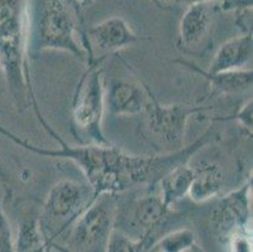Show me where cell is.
Masks as SVG:
<instances>
[{"instance_id": "obj_23", "label": "cell", "mask_w": 253, "mask_h": 252, "mask_svg": "<svg viewBox=\"0 0 253 252\" xmlns=\"http://www.w3.org/2000/svg\"><path fill=\"white\" fill-rule=\"evenodd\" d=\"M0 252H15L10 225L0 203Z\"/></svg>"}, {"instance_id": "obj_20", "label": "cell", "mask_w": 253, "mask_h": 252, "mask_svg": "<svg viewBox=\"0 0 253 252\" xmlns=\"http://www.w3.org/2000/svg\"><path fill=\"white\" fill-rule=\"evenodd\" d=\"M149 237L151 236L145 235L141 239L132 240L125 233L114 230L110 236L105 252H145L148 249Z\"/></svg>"}, {"instance_id": "obj_18", "label": "cell", "mask_w": 253, "mask_h": 252, "mask_svg": "<svg viewBox=\"0 0 253 252\" xmlns=\"http://www.w3.org/2000/svg\"><path fill=\"white\" fill-rule=\"evenodd\" d=\"M197 244V239L192 230L181 228L168 233L154 245L156 252H184Z\"/></svg>"}, {"instance_id": "obj_1", "label": "cell", "mask_w": 253, "mask_h": 252, "mask_svg": "<svg viewBox=\"0 0 253 252\" xmlns=\"http://www.w3.org/2000/svg\"><path fill=\"white\" fill-rule=\"evenodd\" d=\"M0 133L23 149L48 158L70 159L84 172L93 197L101 194H119L131 187L153 186L171 168L186 163L195 152L211 140L213 133L207 130L190 145L159 155H132L110 144H87L71 147L62 140L59 149H44L23 140L0 125Z\"/></svg>"}, {"instance_id": "obj_24", "label": "cell", "mask_w": 253, "mask_h": 252, "mask_svg": "<svg viewBox=\"0 0 253 252\" xmlns=\"http://www.w3.org/2000/svg\"><path fill=\"white\" fill-rule=\"evenodd\" d=\"M0 183L6 191H9V186H10V179H9V174H8V170H6L5 165L1 163L0 160Z\"/></svg>"}, {"instance_id": "obj_8", "label": "cell", "mask_w": 253, "mask_h": 252, "mask_svg": "<svg viewBox=\"0 0 253 252\" xmlns=\"http://www.w3.org/2000/svg\"><path fill=\"white\" fill-rule=\"evenodd\" d=\"M144 39L137 36L124 18L111 17L102 20L81 36L87 53V63H102L109 54L136 45Z\"/></svg>"}, {"instance_id": "obj_17", "label": "cell", "mask_w": 253, "mask_h": 252, "mask_svg": "<svg viewBox=\"0 0 253 252\" xmlns=\"http://www.w3.org/2000/svg\"><path fill=\"white\" fill-rule=\"evenodd\" d=\"M15 252H44L48 247L43 236L38 217H29L20 222L17 239L14 240Z\"/></svg>"}, {"instance_id": "obj_10", "label": "cell", "mask_w": 253, "mask_h": 252, "mask_svg": "<svg viewBox=\"0 0 253 252\" xmlns=\"http://www.w3.org/2000/svg\"><path fill=\"white\" fill-rule=\"evenodd\" d=\"M218 3H198L185 8L179 22L178 48L186 54H202L208 46Z\"/></svg>"}, {"instance_id": "obj_9", "label": "cell", "mask_w": 253, "mask_h": 252, "mask_svg": "<svg viewBox=\"0 0 253 252\" xmlns=\"http://www.w3.org/2000/svg\"><path fill=\"white\" fill-rule=\"evenodd\" d=\"M252 178L220 198L211 212V221L220 239L227 241L229 236L239 230L250 228Z\"/></svg>"}, {"instance_id": "obj_2", "label": "cell", "mask_w": 253, "mask_h": 252, "mask_svg": "<svg viewBox=\"0 0 253 252\" xmlns=\"http://www.w3.org/2000/svg\"><path fill=\"white\" fill-rule=\"evenodd\" d=\"M29 10L25 0H0V63L18 106L29 105L44 130L54 140L58 134L43 117L31 76Z\"/></svg>"}, {"instance_id": "obj_13", "label": "cell", "mask_w": 253, "mask_h": 252, "mask_svg": "<svg viewBox=\"0 0 253 252\" xmlns=\"http://www.w3.org/2000/svg\"><path fill=\"white\" fill-rule=\"evenodd\" d=\"M176 63L186 67L193 72L201 75L208 81L211 91L217 95H233L248 91L252 89L253 72L252 68L241 69V71H229V72L208 73L199 68L197 64L184 59H176Z\"/></svg>"}, {"instance_id": "obj_12", "label": "cell", "mask_w": 253, "mask_h": 252, "mask_svg": "<svg viewBox=\"0 0 253 252\" xmlns=\"http://www.w3.org/2000/svg\"><path fill=\"white\" fill-rule=\"evenodd\" d=\"M252 33H242L233 37L218 48L207 72L219 73L247 69V66L252 61Z\"/></svg>"}, {"instance_id": "obj_19", "label": "cell", "mask_w": 253, "mask_h": 252, "mask_svg": "<svg viewBox=\"0 0 253 252\" xmlns=\"http://www.w3.org/2000/svg\"><path fill=\"white\" fill-rule=\"evenodd\" d=\"M218 3L219 8L223 10H239V9L252 8L253 0H153L158 8L160 9H175V8H188L198 3Z\"/></svg>"}, {"instance_id": "obj_7", "label": "cell", "mask_w": 253, "mask_h": 252, "mask_svg": "<svg viewBox=\"0 0 253 252\" xmlns=\"http://www.w3.org/2000/svg\"><path fill=\"white\" fill-rule=\"evenodd\" d=\"M102 63H88L80 78L72 100V120L92 144H110L102 130L105 114V81Z\"/></svg>"}, {"instance_id": "obj_26", "label": "cell", "mask_w": 253, "mask_h": 252, "mask_svg": "<svg viewBox=\"0 0 253 252\" xmlns=\"http://www.w3.org/2000/svg\"><path fill=\"white\" fill-rule=\"evenodd\" d=\"M184 252H203V251H202V249L199 247V245L195 244L194 246H192L190 249H188L186 251H184Z\"/></svg>"}, {"instance_id": "obj_22", "label": "cell", "mask_w": 253, "mask_h": 252, "mask_svg": "<svg viewBox=\"0 0 253 252\" xmlns=\"http://www.w3.org/2000/svg\"><path fill=\"white\" fill-rule=\"evenodd\" d=\"M229 252H252V231L250 228L239 230L227 239Z\"/></svg>"}, {"instance_id": "obj_27", "label": "cell", "mask_w": 253, "mask_h": 252, "mask_svg": "<svg viewBox=\"0 0 253 252\" xmlns=\"http://www.w3.org/2000/svg\"><path fill=\"white\" fill-rule=\"evenodd\" d=\"M4 77V73H3V68H1V63H0V78Z\"/></svg>"}, {"instance_id": "obj_5", "label": "cell", "mask_w": 253, "mask_h": 252, "mask_svg": "<svg viewBox=\"0 0 253 252\" xmlns=\"http://www.w3.org/2000/svg\"><path fill=\"white\" fill-rule=\"evenodd\" d=\"M93 193L88 184L72 179L57 182L48 192L43 204L39 226L48 246L54 244L73 225V222L93 201Z\"/></svg>"}, {"instance_id": "obj_11", "label": "cell", "mask_w": 253, "mask_h": 252, "mask_svg": "<svg viewBox=\"0 0 253 252\" xmlns=\"http://www.w3.org/2000/svg\"><path fill=\"white\" fill-rule=\"evenodd\" d=\"M148 105L145 82L112 80L105 83V107L114 116L142 114Z\"/></svg>"}, {"instance_id": "obj_14", "label": "cell", "mask_w": 253, "mask_h": 252, "mask_svg": "<svg viewBox=\"0 0 253 252\" xmlns=\"http://www.w3.org/2000/svg\"><path fill=\"white\" fill-rule=\"evenodd\" d=\"M194 177V168L186 163H180L168 170L159 179V197L162 198L165 207L170 208L188 196L190 184Z\"/></svg>"}, {"instance_id": "obj_4", "label": "cell", "mask_w": 253, "mask_h": 252, "mask_svg": "<svg viewBox=\"0 0 253 252\" xmlns=\"http://www.w3.org/2000/svg\"><path fill=\"white\" fill-rule=\"evenodd\" d=\"M148 94V105L142 114L145 115L140 124V133L149 144L160 151V154L172 152L184 148L186 124L190 116L202 114L211 107L201 105L172 103L164 105L159 102L150 87L145 83Z\"/></svg>"}, {"instance_id": "obj_6", "label": "cell", "mask_w": 253, "mask_h": 252, "mask_svg": "<svg viewBox=\"0 0 253 252\" xmlns=\"http://www.w3.org/2000/svg\"><path fill=\"white\" fill-rule=\"evenodd\" d=\"M116 194H101L68 228L66 252H105L117 216Z\"/></svg>"}, {"instance_id": "obj_21", "label": "cell", "mask_w": 253, "mask_h": 252, "mask_svg": "<svg viewBox=\"0 0 253 252\" xmlns=\"http://www.w3.org/2000/svg\"><path fill=\"white\" fill-rule=\"evenodd\" d=\"M252 108L253 102L252 97L248 99L246 102L242 103V106L234 112L233 115L229 116H217L211 117V121H225V120H237L239 124L242 125V128L246 129L248 133H252Z\"/></svg>"}, {"instance_id": "obj_15", "label": "cell", "mask_w": 253, "mask_h": 252, "mask_svg": "<svg viewBox=\"0 0 253 252\" xmlns=\"http://www.w3.org/2000/svg\"><path fill=\"white\" fill-rule=\"evenodd\" d=\"M224 184V174L218 164L203 163L199 168H194V177L190 184L188 197L195 203H204L217 197Z\"/></svg>"}, {"instance_id": "obj_16", "label": "cell", "mask_w": 253, "mask_h": 252, "mask_svg": "<svg viewBox=\"0 0 253 252\" xmlns=\"http://www.w3.org/2000/svg\"><path fill=\"white\" fill-rule=\"evenodd\" d=\"M169 211L159 194H148L135 203L134 221L144 232L142 236H154L155 231L164 223Z\"/></svg>"}, {"instance_id": "obj_25", "label": "cell", "mask_w": 253, "mask_h": 252, "mask_svg": "<svg viewBox=\"0 0 253 252\" xmlns=\"http://www.w3.org/2000/svg\"><path fill=\"white\" fill-rule=\"evenodd\" d=\"M78 4H81L82 6H89L92 4H95L97 0H76Z\"/></svg>"}, {"instance_id": "obj_3", "label": "cell", "mask_w": 253, "mask_h": 252, "mask_svg": "<svg viewBox=\"0 0 253 252\" xmlns=\"http://www.w3.org/2000/svg\"><path fill=\"white\" fill-rule=\"evenodd\" d=\"M77 36L75 15L64 0H41L34 24H29V57L43 50H63L84 61L86 50Z\"/></svg>"}]
</instances>
